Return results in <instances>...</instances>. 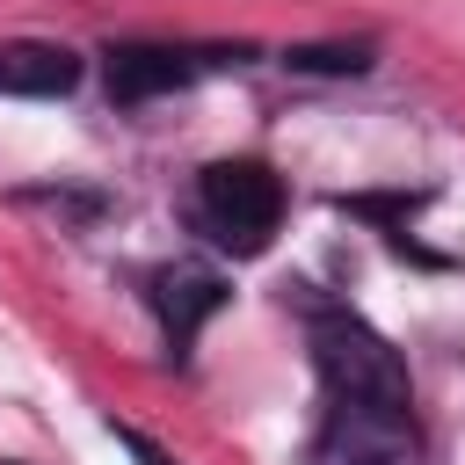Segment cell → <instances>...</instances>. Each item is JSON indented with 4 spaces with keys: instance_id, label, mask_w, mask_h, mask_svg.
Instances as JSON below:
<instances>
[{
    "instance_id": "7a4b0ae2",
    "label": "cell",
    "mask_w": 465,
    "mask_h": 465,
    "mask_svg": "<svg viewBox=\"0 0 465 465\" xmlns=\"http://www.w3.org/2000/svg\"><path fill=\"white\" fill-rule=\"evenodd\" d=\"M276 218H283V182L262 160H218V167H203V182H196V225L218 247L262 254L269 232H276Z\"/></svg>"
},
{
    "instance_id": "3957f363",
    "label": "cell",
    "mask_w": 465,
    "mask_h": 465,
    "mask_svg": "<svg viewBox=\"0 0 465 465\" xmlns=\"http://www.w3.org/2000/svg\"><path fill=\"white\" fill-rule=\"evenodd\" d=\"M312 465H421L414 414L385 407V400H334V414L312 443Z\"/></svg>"
},
{
    "instance_id": "52a82bcc",
    "label": "cell",
    "mask_w": 465,
    "mask_h": 465,
    "mask_svg": "<svg viewBox=\"0 0 465 465\" xmlns=\"http://www.w3.org/2000/svg\"><path fill=\"white\" fill-rule=\"evenodd\" d=\"M283 65H298V73H363L371 51L363 44H298Z\"/></svg>"
},
{
    "instance_id": "277c9868",
    "label": "cell",
    "mask_w": 465,
    "mask_h": 465,
    "mask_svg": "<svg viewBox=\"0 0 465 465\" xmlns=\"http://www.w3.org/2000/svg\"><path fill=\"white\" fill-rule=\"evenodd\" d=\"M153 305H160L167 341H174V349H189V341H196V327L225 305V276H218V269H203V262H174V269H160V276H153Z\"/></svg>"
},
{
    "instance_id": "6da1fadb",
    "label": "cell",
    "mask_w": 465,
    "mask_h": 465,
    "mask_svg": "<svg viewBox=\"0 0 465 465\" xmlns=\"http://www.w3.org/2000/svg\"><path fill=\"white\" fill-rule=\"evenodd\" d=\"M312 363L327 378L334 400H385V407H414V385H407V363L400 349L363 327L356 312H320L312 320Z\"/></svg>"
},
{
    "instance_id": "ba28073f",
    "label": "cell",
    "mask_w": 465,
    "mask_h": 465,
    "mask_svg": "<svg viewBox=\"0 0 465 465\" xmlns=\"http://www.w3.org/2000/svg\"><path fill=\"white\" fill-rule=\"evenodd\" d=\"M116 443H124V450H131L138 465H174V458H167V450H160L153 436H138V429H116Z\"/></svg>"
},
{
    "instance_id": "5b68a950",
    "label": "cell",
    "mask_w": 465,
    "mask_h": 465,
    "mask_svg": "<svg viewBox=\"0 0 465 465\" xmlns=\"http://www.w3.org/2000/svg\"><path fill=\"white\" fill-rule=\"evenodd\" d=\"M189 73H196V58L174 44H116L109 51V94L116 102H153V94L182 87Z\"/></svg>"
},
{
    "instance_id": "8992f818",
    "label": "cell",
    "mask_w": 465,
    "mask_h": 465,
    "mask_svg": "<svg viewBox=\"0 0 465 465\" xmlns=\"http://www.w3.org/2000/svg\"><path fill=\"white\" fill-rule=\"evenodd\" d=\"M80 58L65 44H0V94H73Z\"/></svg>"
}]
</instances>
